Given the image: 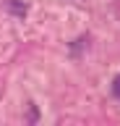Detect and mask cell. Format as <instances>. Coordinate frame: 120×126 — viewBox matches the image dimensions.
Here are the masks:
<instances>
[{"label":"cell","mask_w":120,"mask_h":126,"mask_svg":"<svg viewBox=\"0 0 120 126\" xmlns=\"http://www.w3.org/2000/svg\"><path fill=\"white\" fill-rule=\"evenodd\" d=\"M112 94H115V97L120 100V74L115 76V81H112Z\"/></svg>","instance_id":"cell-1"}]
</instances>
